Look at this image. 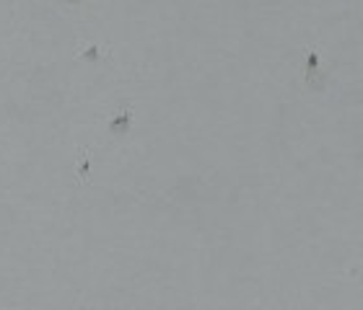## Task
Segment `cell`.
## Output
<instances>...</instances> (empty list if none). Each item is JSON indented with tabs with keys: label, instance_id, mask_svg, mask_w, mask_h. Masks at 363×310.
I'll return each mask as SVG.
<instances>
[{
	"label": "cell",
	"instance_id": "obj_1",
	"mask_svg": "<svg viewBox=\"0 0 363 310\" xmlns=\"http://www.w3.org/2000/svg\"><path fill=\"white\" fill-rule=\"evenodd\" d=\"M130 122H132V112H122V114H117V116H112V122H109V132L112 134H127L130 132Z\"/></svg>",
	"mask_w": 363,
	"mask_h": 310
},
{
	"label": "cell",
	"instance_id": "obj_2",
	"mask_svg": "<svg viewBox=\"0 0 363 310\" xmlns=\"http://www.w3.org/2000/svg\"><path fill=\"white\" fill-rule=\"evenodd\" d=\"M304 83H306V88H311V90H322V88L327 86V72H322V70H306Z\"/></svg>",
	"mask_w": 363,
	"mask_h": 310
},
{
	"label": "cell",
	"instance_id": "obj_3",
	"mask_svg": "<svg viewBox=\"0 0 363 310\" xmlns=\"http://www.w3.org/2000/svg\"><path fill=\"white\" fill-rule=\"evenodd\" d=\"M81 57H83L86 62H99V60H101V50H99V44H91Z\"/></svg>",
	"mask_w": 363,
	"mask_h": 310
},
{
	"label": "cell",
	"instance_id": "obj_4",
	"mask_svg": "<svg viewBox=\"0 0 363 310\" xmlns=\"http://www.w3.org/2000/svg\"><path fill=\"white\" fill-rule=\"evenodd\" d=\"M316 65H319V54L309 52V54H306V70H316Z\"/></svg>",
	"mask_w": 363,
	"mask_h": 310
},
{
	"label": "cell",
	"instance_id": "obj_5",
	"mask_svg": "<svg viewBox=\"0 0 363 310\" xmlns=\"http://www.w3.org/2000/svg\"><path fill=\"white\" fill-rule=\"evenodd\" d=\"M65 3H68V6H81L83 0H65Z\"/></svg>",
	"mask_w": 363,
	"mask_h": 310
}]
</instances>
